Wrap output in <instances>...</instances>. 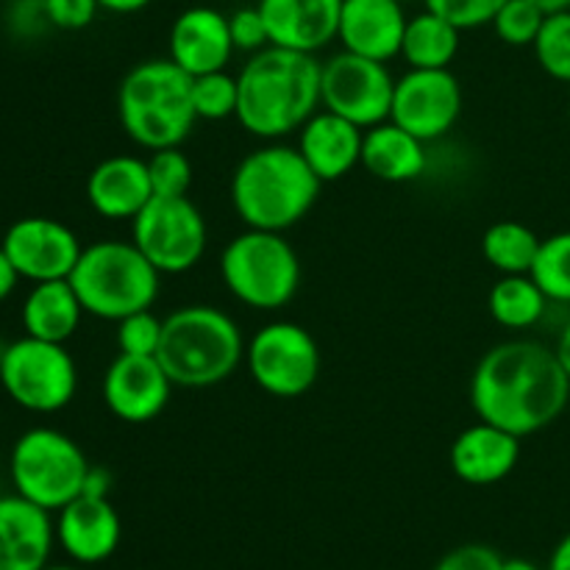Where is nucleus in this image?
I'll return each mask as SVG.
<instances>
[{"label": "nucleus", "mask_w": 570, "mask_h": 570, "mask_svg": "<svg viewBox=\"0 0 570 570\" xmlns=\"http://www.w3.org/2000/svg\"><path fill=\"white\" fill-rule=\"evenodd\" d=\"M570 379L557 351L538 340H507L479 360L471 376V406L479 421L532 438L562 417Z\"/></svg>", "instance_id": "obj_1"}, {"label": "nucleus", "mask_w": 570, "mask_h": 570, "mask_svg": "<svg viewBox=\"0 0 570 570\" xmlns=\"http://www.w3.org/2000/svg\"><path fill=\"white\" fill-rule=\"evenodd\" d=\"M237 120L250 137L276 139L298 134L321 109V61L315 53L267 45L237 76Z\"/></svg>", "instance_id": "obj_2"}, {"label": "nucleus", "mask_w": 570, "mask_h": 570, "mask_svg": "<svg viewBox=\"0 0 570 570\" xmlns=\"http://www.w3.org/2000/svg\"><path fill=\"white\" fill-rule=\"evenodd\" d=\"M321 187L323 181L298 148L271 142L243 156L234 167L228 195L245 228L284 234L309 215Z\"/></svg>", "instance_id": "obj_3"}, {"label": "nucleus", "mask_w": 570, "mask_h": 570, "mask_svg": "<svg viewBox=\"0 0 570 570\" xmlns=\"http://www.w3.org/2000/svg\"><path fill=\"white\" fill-rule=\"evenodd\" d=\"M117 120L139 148H181L198 122L193 76L173 59L139 61L117 87Z\"/></svg>", "instance_id": "obj_4"}, {"label": "nucleus", "mask_w": 570, "mask_h": 570, "mask_svg": "<svg viewBox=\"0 0 570 570\" xmlns=\"http://www.w3.org/2000/svg\"><path fill=\"white\" fill-rule=\"evenodd\" d=\"M156 360L176 387H215L245 362V340L234 317L223 309L187 304L165 317Z\"/></svg>", "instance_id": "obj_5"}, {"label": "nucleus", "mask_w": 570, "mask_h": 570, "mask_svg": "<svg viewBox=\"0 0 570 570\" xmlns=\"http://www.w3.org/2000/svg\"><path fill=\"white\" fill-rule=\"evenodd\" d=\"M70 284L87 315L117 323L134 312L154 309L161 273L134 243L100 239L81 250Z\"/></svg>", "instance_id": "obj_6"}, {"label": "nucleus", "mask_w": 570, "mask_h": 570, "mask_svg": "<svg viewBox=\"0 0 570 570\" xmlns=\"http://www.w3.org/2000/svg\"><path fill=\"white\" fill-rule=\"evenodd\" d=\"M220 276L243 306L276 312L298 293L301 259L282 232L245 228L223 248Z\"/></svg>", "instance_id": "obj_7"}, {"label": "nucleus", "mask_w": 570, "mask_h": 570, "mask_svg": "<svg viewBox=\"0 0 570 570\" xmlns=\"http://www.w3.org/2000/svg\"><path fill=\"white\" fill-rule=\"evenodd\" d=\"M89 473L87 454L70 434L50 426H33L17 438L9 460L14 493L48 512L78 499Z\"/></svg>", "instance_id": "obj_8"}, {"label": "nucleus", "mask_w": 570, "mask_h": 570, "mask_svg": "<svg viewBox=\"0 0 570 570\" xmlns=\"http://www.w3.org/2000/svg\"><path fill=\"white\" fill-rule=\"evenodd\" d=\"M0 387L22 410L53 415L76 399V360L65 343H48L26 334L0 351Z\"/></svg>", "instance_id": "obj_9"}, {"label": "nucleus", "mask_w": 570, "mask_h": 570, "mask_svg": "<svg viewBox=\"0 0 570 570\" xmlns=\"http://www.w3.org/2000/svg\"><path fill=\"white\" fill-rule=\"evenodd\" d=\"M245 367L262 393L273 399H301L321 376V348L309 328L276 321L245 343Z\"/></svg>", "instance_id": "obj_10"}, {"label": "nucleus", "mask_w": 570, "mask_h": 570, "mask_svg": "<svg viewBox=\"0 0 570 570\" xmlns=\"http://www.w3.org/2000/svg\"><path fill=\"white\" fill-rule=\"evenodd\" d=\"M131 243L161 276H181L200 265L209 228L198 206L184 198H150L131 220Z\"/></svg>", "instance_id": "obj_11"}, {"label": "nucleus", "mask_w": 570, "mask_h": 570, "mask_svg": "<svg viewBox=\"0 0 570 570\" xmlns=\"http://www.w3.org/2000/svg\"><path fill=\"white\" fill-rule=\"evenodd\" d=\"M393 95L395 78L387 61L365 59L351 50L321 61V106L365 131L390 120Z\"/></svg>", "instance_id": "obj_12"}, {"label": "nucleus", "mask_w": 570, "mask_h": 570, "mask_svg": "<svg viewBox=\"0 0 570 570\" xmlns=\"http://www.w3.org/2000/svg\"><path fill=\"white\" fill-rule=\"evenodd\" d=\"M462 83L449 70H406L395 78L390 120L423 142L445 137L462 115Z\"/></svg>", "instance_id": "obj_13"}, {"label": "nucleus", "mask_w": 570, "mask_h": 570, "mask_svg": "<svg viewBox=\"0 0 570 570\" xmlns=\"http://www.w3.org/2000/svg\"><path fill=\"white\" fill-rule=\"evenodd\" d=\"M3 250L14 262L17 273L31 284L70 278L83 245L76 232L53 217H20L3 234Z\"/></svg>", "instance_id": "obj_14"}, {"label": "nucleus", "mask_w": 570, "mask_h": 570, "mask_svg": "<svg viewBox=\"0 0 570 570\" xmlns=\"http://www.w3.org/2000/svg\"><path fill=\"white\" fill-rule=\"evenodd\" d=\"M173 387L156 356L117 354L104 373V404L117 421L142 426L167 410Z\"/></svg>", "instance_id": "obj_15"}, {"label": "nucleus", "mask_w": 570, "mask_h": 570, "mask_svg": "<svg viewBox=\"0 0 570 570\" xmlns=\"http://www.w3.org/2000/svg\"><path fill=\"white\" fill-rule=\"evenodd\" d=\"M122 523L109 499L78 495L56 512V543L76 566H100L117 551Z\"/></svg>", "instance_id": "obj_16"}, {"label": "nucleus", "mask_w": 570, "mask_h": 570, "mask_svg": "<svg viewBox=\"0 0 570 570\" xmlns=\"http://www.w3.org/2000/svg\"><path fill=\"white\" fill-rule=\"evenodd\" d=\"M237 53L228 31V17L212 6H193L173 20L167 37V59L176 61L187 76L226 70Z\"/></svg>", "instance_id": "obj_17"}, {"label": "nucleus", "mask_w": 570, "mask_h": 570, "mask_svg": "<svg viewBox=\"0 0 570 570\" xmlns=\"http://www.w3.org/2000/svg\"><path fill=\"white\" fill-rule=\"evenodd\" d=\"M56 546V518L22 495H0V570H45Z\"/></svg>", "instance_id": "obj_18"}, {"label": "nucleus", "mask_w": 570, "mask_h": 570, "mask_svg": "<svg viewBox=\"0 0 570 570\" xmlns=\"http://www.w3.org/2000/svg\"><path fill=\"white\" fill-rule=\"evenodd\" d=\"M406 20L401 0H343L337 39L351 53L390 61L401 56Z\"/></svg>", "instance_id": "obj_19"}, {"label": "nucleus", "mask_w": 570, "mask_h": 570, "mask_svg": "<svg viewBox=\"0 0 570 570\" xmlns=\"http://www.w3.org/2000/svg\"><path fill=\"white\" fill-rule=\"evenodd\" d=\"M518 462H521V438L493 423H473L451 443V471L471 488L504 482Z\"/></svg>", "instance_id": "obj_20"}, {"label": "nucleus", "mask_w": 570, "mask_h": 570, "mask_svg": "<svg viewBox=\"0 0 570 570\" xmlns=\"http://www.w3.org/2000/svg\"><path fill=\"white\" fill-rule=\"evenodd\" d=\"M271 45L317 53L337 39L343 0H259Z\"/></svg>", "instance_id": "obj_21"}, {"label": "nucleus", "mask_w": 570, "mask_h": 570, "mask_svg": "<svg viewBox=\"0 0 570 570\" xmlns=\"http://www.w3.org/2000/svg\"><path fill=\"white\" fill-rule=\"evenodd\" d=\"M365 128L328 109H317L298 131L301 156L323 184L340 181L362 165Z\"/></svg>", "instance_id": "obj_22"}, {"label": "nucleus", "mask_w": 570, "mask_h": 570, "mask_svg": "<svg viewBox=\"0 0 570 570\" xmlns=\"http://www.w3.org/2000/svg\"><path fill=\"white\" fill-rule=\"evenodd\" d=\"M154 198L148 161L139 156H109L98 161L87 178V200L104 220L131 223Z\"/></svg>", "instance_id": "obj_23"}, {"label": "nucleus", "mask_w": 570, "mask_h": 570, "mask_svg": "<svg viewBox=\"0 0 570 570\" xmlns=\"http://www.w3.org/2000/svg\"><path fill=\"white\" fill-rule=\"evenodd\" d=\"M429 156L426 142L410 134L406 128L395 126L393 120H384L379 126L367 128L365 142H362V167L373 178L387 184L415 181L426 173Z\"/></svg>", "instance_id": "obj_24"}, {"label": "nucleus", "mask_w": 570, "mask_h": 570, "mask_svg": "<svg viewBox=\"0 0 570 570\" xmlns=\"http://www.w3.org/2000/svg\"><path fill=\"white\" fill-rule=\"evenodd\" d=\"M83 315L87 312H83L70 278L33 284L20 309V321L28 337L48 340V343H67L78 332Z\"/></svg>", "instance_id": "obj_25"}, {"label": "nucleus", "mask_w": 570, "mask_h": 570, "mask_svg": "<svg viewBox=\"0 0 570 570\" xmlns=\"http://www.w3.org/2000/svg\"><path fill=\"white\" fill-rule=\"evenodd\" d=\"M462 28L449 22L445 17L423 9L421 14L406 20L404 42H401V59L412 70H449L451 61L460 53Z\"/></svg>", "instance_id": "obj_26"}, {"label": "nucleus", "mask_w": 570, "mask_h": 570, "mask_svg": "<svg viewBox=\"0 0 570 570\" xmlns=\"http://www.w3.org/2000/svg\"><path fill=\"white\" fill-rule=\"evenodd\" d=\"M551 301L538 287L529 273L521 276H501L488 295V309L499 326L512 332H527L543 321Z\"/></svg>", "instance_id": "obj_27"}, {"label": "nucleus", "mask_w": 570, "mask_h": 570, "mask_svg": "<svg viewBox=\"0 0 570 570\" xmlns=\"http://www.w3.org/2000/svg\"><path fill=\"white\" fill-rule=\"evenodd\" d=\"M540 243L543 239L527 223L499 220L484 232L482 254L501 276H521V273H532Z\"/></svg>", "instance_id": "obj_28"}, {"label": "nucleus", "mask_w": 570, "mask_h": 570, "mask_svg": "<svg viewBox=\"0 0 570 570\" xmlns=\"http://www.w3.org/2000/svg\"><path fill=\"white\" fill-rule=\"evenodd\" d=\"M529 276L538 282L546 298L554 304H570V232L551 234L540 243L538 259Z\"/></svg>", "instance_id": "obj_29"}, {"label": "nucleus", "mask_w": 570, "mask_h": 570, "mask_svg": "<svg viewBox=\"0 0 570 570\" xmlns=\"http://www.w3.org/2000/svg\"><path fill=\"white\" fill-rule=\"evenodd\" d=\"M532 50L546 76L560 83H570V9L546 14Z\"/></svg>", "instance_id": "obj_30"}, {"label": "nucleus", "mask_w": 570, "mask_h": 570, "mask_svg": "<svg viewBox=\"0 0 570 570\" xmlns=\"http://www.w3.org/2000/svg\"><path fill=\"white\" fill-rule=\"evenodd\" d=\"M239 87L237 76H228L226 70L206 72L193 78V106L198 120H228L237 117Z\"/></svg>", "instance_id": "obj_31"}, {"label": "nucleus", "mask_w": 570, "mask_h": 570, "mask_svg": "<svg viewBox=\"0 0 570 570\" xmlns=\"http://www.w3.org/2000/svg\"><path fill=\"white\" fill-rule=\"evenodd\" d=\"M549 11L540 9L534 0H507L493 17V31L510 48H532L543 28Z\"/></svg>", "instance_id": "obj_32"}, {"label": "nucleus", "mask_w": 570, "mask_h": 570, "mask_svg": "<svg viewBox=\"0 0 570 570\" xmlns=\"http://www.w3.org/2000/svg\"><path fill=\"white\" fill-rule=\"evenodd\" d=\"M150 187L156 198H184L193 189V161L181 148L150 150L148 159Z\"/></svg>", "instance_id": "obj_33"}, {"label": "nucleus", "mask_w": 570, "mask_h": 570, "mask_svg": "<svg viewBox=\"0 0 570 570\" xmlns=\"http://www.w3.org/2000/svg\"><path fill=\"white\" fill-rule=\"evenodd\" d=\"M161 326H165V321L156 317L154 309L122 317V321H117V348H120V354L156 356L161 343Z\"/></svg>", "instance_id": "obj_34"}, {"label": "nucleus", "mask_w": 570, "mask_h": 570, "mask_svg": "<svg viewBox=\"0 0 570 570\" xmlns=\"http://www.w3.org/2000/svg\"><path fill=\"white\" fill-rule=\"evenodd\" d=\"M429 11L445 17L454 22L462 31H473V28L490 26L495 11L507 3V0H423Z\"/></svg>", "instance_id": "obj_35"}, {"label": "nucleus", "mask_w": 570, "mask_h": 570, "mask_svg": "<svg viewBox=\"0 0 570 570\" xmlns=\"http://www.w3.org/2000/svg\"><path fill=\"white\" fill-rule=\"evenodd\" d=\"M228 31H232L234 50H243V53L254 56L271 45L259 6H245V9H237L234 14H228Z\"/></svg>", "instance_id": "obj_36"}, {"label": "nucleus", "mask_w": 570, "mask_h": 570, "mask_svg": "<svg viewBox=\"0 0 570 570\" xmlns=\"http://www.w3.org/2000/svg\"><path fill=\"white\" fill-rule=\"evenodd\" d=\"M45 11H48L50 26L59 31H81L92 26L100 3L98 0H45Z\"/></svg>", "instance_id": "obj_37"}, {"label": "nucleus", "mask_w": 570, "mask_h": 570, "mask_svg": "<svg viewBox=\"0 0 570 570\" xmlns=\"http://www.w3.org/2000/svg\"><path fill=\"white\" fill-rule=\"evenodd\" d=\"M504 557L484 543H465L451 549L434 570H501Z\"/></svg>", "instance_id": "obj_38"}, {"label": "nucleus", "mask_w": 570, "mask_h": 570, "mask_svg": "<svg viewBox=\"0 0 570 570\" xmlns=\"http://www.w3.org/2000/svg\"><path fill=\"white\" fill-rule=\"evenodd\" d=\"M6 20H9L11 31L20 37H37L45 28H53L48 11H45V0H11Z\"/></svg>", "instance_id": "obj_39"}, {"label": "nucleus", "mask_w": 570, "mask_h": 570, "mask_svg": "<svg viewBox=\"0 0 570 570\" xmlns=\"http://www.w3.org/2000/svg\"><path fill=\"white\" fill-rule=\"evenodd\" d=\"M83 495H95V499H109L111 493V473L106 468L89 465L87 479H83Z\"/></svg>", "instance_id": "obj_40"}, {"label": "nucleus", "mask_w": 570, "mask_h": 570, "mask_svg": "<svg viewBox=\"0 0 570 570\" xmlns=\"http://www.w3.org/2000/svg\"><path fill=\"white\" fill-rule=\"evenodd\" d=\"M20 278L22 276L17 273L14 262L9 259V254H6L3 245H0V304H3L11 293H14L17 284H20Z\"/></svg>", "instance_id": "obj_41"}, {"label": "nucleus", "mask_w": 570, "mask_h": 570, "mask_svg": "<svg viewBox=\"0 0 570 570\" xmlns=\"http://www.w3.org/2000/svg\"><path fill=\"white\" fill-rule=\"evenodd\" d=\"M100 9L111 11V14H137V11L148 9L154 0H98Z\"/></svg>", "instance_id": "obj_42"}, {"label": "nucleus", "mask_w": 570, "mask_h": 570, "mask_svg": "<svg viewBox=\"0 0 570 570\" xmlns=\"http://www.w3.org/2000/svg\"><path fill=\"white\" fill-rule=\"evenodd\" d=\"M549 570H570V532L551 551Z\"/></svg>", "instance_id": "obj_43"}, {"label": "nucleus", "mask_w": 570, "mask_h": 570, "mask_svg": "<svg viewBox=\"0 0 570 570\" xmlns=\"http://www.w3.org/2000/svg\"><path fill=\"white\" fill-rule=\"evenodd\" d=\"M554 351H557V360L562 362V367H566V373L570 379V321L566 323V328L560 332V337H557Z\"/></svg>", "instance_id": "obj_44"}, {"label": "nucleus", "mask_w": 570, "mask_h": 570, "mask_svg": "<svg viewBox=\"0 0 570 570\" xmlns=\"http://www.w3.org/2000/svg\"><path fill=\"white\" fill-rule=\"evenodd\" d=\"M501 570H540L534 562L523 560V557H510V560L501 562Z\"/></svg>", "instance_id": "obj_45"}, {"label": "nucleus", "mask_w": 570, "mask_h": 570, "mask_svg": "<svg viewBox=\"0 0 570 570\" xmlns=\"http://www.w3.org/2000/svg\"><path fill=\"white\" fill-rule=\"evenodd\" d=\"M534 3L540 6V9L543 11H566V9H570V0H534Z\"/></svg>", "instance_id": "obj_46"}, {"label": "nucleus", "mask_w": 570, "mask_h": 570, "mask_svg": "<svg viewBox=\"0 0 570 570\" xmlns=\"http://www.w3.org/2000/svg\"><path fill=\"white\" fill-rule=\"evenodd\" d=\"M45 570H87L83 566H48Z\"/></svg>", "instance_id": "obj_47"}]
</instances>
